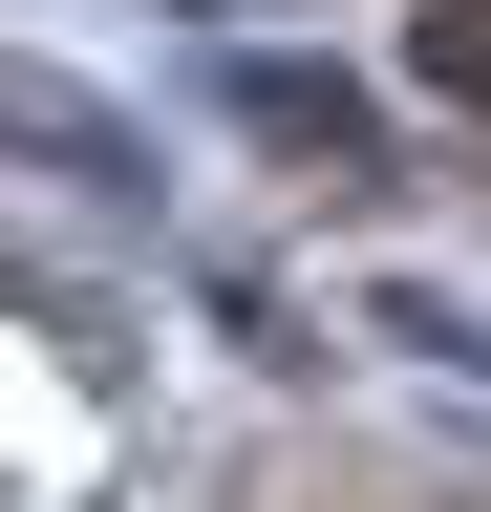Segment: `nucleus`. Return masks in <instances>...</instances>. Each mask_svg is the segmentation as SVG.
Returning <instances> with one entry per match:
<instances>
[{"instance_id": "obj_1", "label": "nucleus", "mask_w": 491, "mask_h": 512, "mask_svg": "<svg viewBox=\"0 0 491 512\" xmlns=\"http://www.w3.org/2000/svg\"><path fill=\"white\" fill-rule=\"evenodd\" d=\"M427 86H470V107H491V22H470V0L427 22Z\"/></svg>"}]
</instances>
